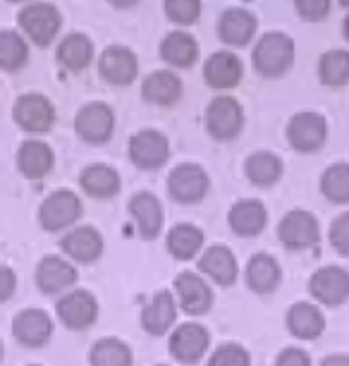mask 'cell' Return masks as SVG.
<instances>
[{
  "instance_id": "4",
  "label": "cell",
  "mask_w": 349,
  "mask_h": 366,
  "mask_svg": "<svg viewBox=\"0 0 349 366\" xmlns=\"http://www.w3.org/2000/svg\"><path fill=\"white\" fill-rule=\"evenodd\" d=\"M278 239L283 242L290 252L311 249L320 242V223L311 211L294 209L285 213L278 225Z\"/></svg>"
},
{
  "instance_id": "9",
  "label": "cell",
  "mask_w": 349,
  "mask_h": 366,
  "mask_svg": "<svg viewBox=\"0 0 349 366\" xmlns=\"http://www.w3.org/2000/svg\"><path fill=\"white\" fill-rule=\"evenodd\" d=\"M244 110L232 96H218L206 108V129L218 142H230L242 132Z\"/></svg>"
},
{
  "instance_id": "10",
  "label": "cell",
  "mask_w": 349,
  "mask_h": 366,
  "mask_svg": "<svg viewBox=\"0 0 349 366\" xmlns=\"http://www.w3.org/2000/svg\"><path fill=\"white\" fill-rule=\"evenodd\" d=\"M325 139H328V122L323 115L313 113V110H302L287 125V142L299 154H313V151L323 147Z\"/></svg>"
},
{
  "instance_id": "14",
  "label": "cell",
  "mask_w": 349,
  "mask_h": 366,
  "mask_svg": "<svg viewBox=\"0 0 349 366\" xmlns=\"http://www.w3.org/2000/svg\"><path fill=\"white\" fill-rule=\"evenodd\" d=\"M12 117L24 132L44 134L56 122V108L53 103L41 94H24L15 101Z\"/></svg>"
},
{
  "instance_id": "3",
  "label": "cell",
  "mask_w": 349,
  "mask_h": 366,
  "mask_svg": "<svg viewBox=\"0 0 349 366\" xmlns=\"http://www.w3.org/2000/svg\"><path fill=\"white\" fill-rule=\"evenodd\" d=\"M98 300L88 290H70L56 302V316L67 330H88L98 321Z\"/></svg>"
},
{
  "instance_id": "13",
  "label": "cell",
  "mask_w": 349,
  "mask_h": 366,
  "mask_svg": "<svg viewBox=\"0 0 349 366\" xmlns=\"http://www.w3.org/2000/svg\"><path fill=\"white\" fill-rule=\"evenodd\" d=\"M129 158L141 170H158L170 158V142L158 129H141L129 139Z\"/></svg>"
},
{
  "instance_id": "36",
  "label": "cell",
  "mask_w": 349,
  "mask_h": 366,
  "mask_svg": "<svg viewBox=\"0 0 349 366\" xmlns=\"http://www.w3.org/2000/svg\"><path fill=\"white\" fill-rule=\"evenodd\" d=\"M320 81L328 86H345L349 81V53L347 51H330L320 58L318 63Z\"/></svg>"
},
{
  "instance_id": "35",
  "label": "cell",
  "mask_w": 349,
  "mask_h": 366,
  "mask_svg": "<svg viewBox=\"0 0 349 366\" xmlns=\"http://www.w3.org/2000/svg\"><path fill=\"white\" fill-rule=\"evenodd\" d=\"M320 192L330 204H349V163H333L320 175Z\"/></svg>"
},
{
  "instance_id": "49",
  "label": "cell",
  "mask_w": 349,
  "mask_h": 366,
  "mask_svg": "<svg viewBox=\"0 0 349 366\" xmlns=\"http://www.w3.org/2000/svg\"><path fill=\"white\" fill-rule=\"evenodd\" d=\"M156 366H170V364H156Z\"/></svg>"
},
{
  "instance_id": "28",
  "label": "cell",
  "mask_w": 349,
  "mask_h": 366,
  "mask_svg": "<svg viewBox=\"0 0 349 366\" xmlns=\"http://www.w3.org/2000/svg\"><path fill=\"white\" fill-rule=\"evenodd\" d=\"M203 244H206L203 230L191 223L175 225L166 237V247H168L170 257L177 261H191L194 257H198L203 249Z\"/></svg>"
},
{
  "instance_id": "39",
  "label": "cell",
  "mask_w": 349,
  "mask_h": 366,
  "mask_svg": "<svg viewBox=\"0 0 349 366\" xmlns=\"http://www.w3.org/2000/svg\"><path fill=\"white\" fill-rule=\"evenodd\" d=\"M328 239H330L333 249L340 254V257L349 259V211L340 213L338 218L330 223V230H328Z\"/></svg>"
},
{
  "instance_id": "45",
  "label": "cell",
  "mask_w": 349,
  "mask_h": 366,
  "mask_svg": "<svg viewBox=\"0 0 349 366\" xmlns=\"http://www.w3.org/2000/svg\"><path fill=\"white\" fill-rule=\"evenodd\" d=\"M113 5H118V8H129V5H134L136 0H111Z\"/></svg>"
},
{
  "instance_id": "47",
  "label": "cell",
  "mask_w": 349,
  "mask_h": 366,
  "mask_svg": "<svg viewBox=\"0 0 349 366\" xmlns=\"http://www.w3.org/2000/svg\"><path fill=\"white\" fill-rule=\"evenodd\" d=\"M3 355H5V347H3V340H0V362H3Z\"/></svg>"
},
{
  "instance_id": "25",
  "label": "cell",
  "mask_w": 349,
  "mask_h": 366,
  "mask_svg": "<svg viewBox=\"0 0 349 366\" xmlns=\"http://www.w3.org/2000/svg\"><path fill=\"white\" fill-rule=\"evenodd\" d=\"M53 163H56L53 149L39 139L24 142L17 151V168L26 179H44L53 170Z\"/></svg>"
},
{
  "instance_id": "40",
  "label": "cell",
  "mask_w": 349,
  "mask_h": 366,
  "mask_svg": "<svg viewBox=\"0 0 349 366\" xmlns=\"http://www.w3.org/2000/svg\"><path fill=\"white\" fill-rule=\"evenodd\" d=\"M166 12L170 19L180 24H191L198 19L201 0H166Z\"/></svg>"
},
{
  "instance_id": "6",
  "label": "cell",
  "mask_w": 349,
  "mask_h": 366,
  "mask_svg": "<svg viewBox=\"0 0 349 366\" xmlns=\"http://www.w3.org/2000/svg\"><path fill=\"white\" fill-rule=\"evenodd\" d=\"M294 63V44L285 34H265L254 51V65L263 77H280Z\"/></svg>"
},
{
  "instance_id": "15",
  "label": "cell",
  "mask_w": 349,
  "mask_h": 366,
  "mask_svg": "<svg viewBox=\"0 0 349 366\" xmlns=\"http://www.w3.org/2000/svg\"><path fill=\"white\" fill-rule=\"evenodd\" d=\"M74 129L86 144H106L113 137L115 113L108 103H86L74 117Z\"/></svg>"
},
{
  "instance_id": "21",
  "label": "cell",
  "mask_w": 349,
  "mask_h": 366,
  "mask_svg": "<svg viewBox=\"0 0 349 366\" xmlns=\"http://www.w3.org/2000/svg\"><path fill=\"white\" fill-rule=\"evenodd\" d=\"M244 282L254 295H273L283 282V268H280L275 257L258 252L246 261Z\"/></svg>"
},
{
  "instance_id": "19",
  "label": "cell",
  "mask_w": 349,
  "mask_h": 366,
  "mask_svg": "<svg viewBox=\"0 0 349 366\" xmlns=\"http://www.w3.org/2000/svg\"><path fill=\"white\" fill-rule=\"evenodd\" d=\"M198 271H201L211 282L221 287H230L237 282L239 275V266H237V257L230 247L225 244H211L201 252L198 257Z\"/></svg>"
},
{
  "instance_id": "29",
  "label": "cell",
  "mask_w": 349,
  "mask_h": 366,
  "mask_svg": "<svg viewBox=\"0 0 349 366\" xmlns=\"http://www.w3.org/2000/svg\"><path fill=\"white\" fill-rule=\"evenodd\" d=\"M141 94L148 103L156 106H173L182 96V81L175 72H153L143 79Z\"/></svg>"
},
{
  "instance_id": "41",
  "label": "cell",
  "mask_w": 349,
  "mask_h": 366,
  "mask_svg": "<svg viewBox=\"0 0 349 366\" xmlns=\"http://www.w3.org/2000/svg\"><path fill=\"white\" fill-rule=\"evenodd\" d=\"M294 5H297L299 15L304 19H311V22L323 19L330 10V0H294Z\"/></svg>"
},
{
  "instance_id": "18",
  "label": "cell",
  "mask_w": 349,
  "mask_h": 366,
  "mask_svg": "<svg viewBox=\"0 0 349 366\" xmlns=\"http://www.w3.org/2000/svg\"><path fill=\"white\" fill-rule=\"evenodd\" d=\"M127 211L143 242L158 239V234L163 232V223H166V213H163L158 197L151 194V192H139V194L129 199Z\"/></svg>"
},
{
  "instance_id": "32",
  "label": "cell",
  "mask_w": 349,
  "mask_h": 366,
  "mask_svg": "<svg viewBox=\"0 0 349 366\" xmlns=\"http://www.w3.org/2000/svg\"><path fill=\"white\" fill-rule=\"evenodd\" d=\"M88 364L91 366H134V352L132 347L120 340V337H103L93 342L88 352Z\"/></svg>"
},
{
  "instance_id": "11",
  "label": "cell",
  "mask_w": 349,
  "mask_h": 366,
  "mask_svg": "<svg viewBox=\"0 0 349 366\" xmlns=\"http://www.w3.org/2000/svg\"><path fill=\"white\" fill-rule=\"evenodd\" d=\"M177 304L189 316H206L213 309V287L194 271H182L175 278Z\"/></svg>"
},
{
  "instance_id": "31",
  "label": "cell",
  "mask_w": 349,
  "mask_h": 366,
  "mask_svg": "<svg viewBox=\"0 0 349 366\" xmlns=\"http://www.w3.org/2000/svg\"><path fill=\"white\" fill-rule=\"evenodd\" d=\"M244 172L249 182L256 184V187H273L283 177V161L270 151H256V154L246 158Z\"/></svg>"
},
{
  "instance_id": "43",
  "label": "cell",
  "mask_w": 349,
  "mask_h": 366,
  "mask_svg": "<svg viewBox=\"0 0 349 366\" xmlns=\"http://www.w3.org/2000/svg\"><path fill=\"white\" fill-rule=\"evenodd\" d=\"M17 292V273L10 266L0 264V304L10 302Z\"/></svg>"
},
{
  "instance_id": "23",
  "label": "cell",
  "mask_w": 349,
  "mask_h": 366,
  "mask_svg": "<svg viewBox=\"0 0 349 366\" xmlns=\"http://www.w3.org/2000/svg\"><path fill=\"white\" fill-rule=\"evenodd\" d=\"M98 70L103 74L106 81H111L115 86H127L136 79L139 72V63H136V55L125 46H108L101 53Z\"/></svg>"
},
{
  "instance_id": "27",
  "label": "cell",
  "mask_w": 349,
  "mask_h": 366,
  "mask_svg": "<svg viewBox=\"0 0 349 366\" xmlns=\"http://www.w3.org/2000/svg\"><path fill=\"white\" fill-rule=\"evenodd\" d=\"M79 184H81V189L93 199H113L120 192L122 179H120V172L111 168V165L93 163V165H86L84 172L79 175Z\"/></svg>"
},
{
  "instance_id": "2",
  "label": "cell",
  "mask_w": 349,
  "mask_h": 366,
  "mask_svg": "<svg viewBox=\"0 0 349 366\" xmlns=\"http://www.w3.org/2000/svg\"><path fill=\"white\" fill-rule=\"evenodd\" d=\"M211 189L208 172L196 163H180L168 175V194L173 202L191 206L203 202Z\"/></svg>"
},
{
  "instance_id": "46",
  "label": "cell",
  "mask_w": 349,
  "mask_h": 366,
  "mask_svg": "<svg viewBox=\"0 0 349 366\" xmlns=\"http://www.w3.org/2000/svg\"><path fill=\"white\" fill-rule=\"evenodd\" d=\"M345 36L349 39V17L345 19Z\"/></svg>"
},
{
  "instance_id": "20",
  "label": "cell",
  "mask_w": 349,
  "mask_h": 366,
  "mask_svg": "<svg viewBox=\"0 0 349 366\" xmlns=\"http://www.w3.org/2000/svg\"><path fill=\"white\" fill-rule=\"evenodd\" d=\"M228 225L237 237H258L268 225V211L258 199H239L230 206Z\"/></svg>"
},
{
  "instance_id": "26",
  "label": "cell",
  "mask_w": 349,
  "mask_h": 366,
  "mask_svg": "<svg viewBox=\"0 0 349 366\" xmlns=\"http://www.w3.org/2000/svg\"><path fill=\"white\" fill-rule=\"evenodd\" d=\"M203 79H206L208 86L213 89H232L239 84L242 79V63H239L237 55H232L228 51L213 53L203 65Z\"/></svg>"
},
{
  "instance_id": "34",
  "label": "cell",
  "mask_w": 349,
  "mask_h": 366,
  "mask_svg": "<svg viewBox=\"0 0 349 366\" xmlns=\"http://www.w3.org/2000/svg\"><path fill=\"white\" fill-rule=\"evenodd\" d=\"M91 58H93V46L84 34H70L58 48V60L72 72L84 70L91 63Z\"/></svg>"
},
{
  "instance_id": "51",
  "label": "cell",
  "mask_w": 349,
  "mask_h": 366,
  "mask_svg": "<svg viewBox=\"0 0 349 366\" xmlns=\"http://www.w3.org/2000/svg\"><path fill=\"white\" fill-rule=\"evenodd\" d=\"M12 3H19V0H12Z\"/></svg>"
},
{
  "instance_id": "24",
  "label": "cell",
  "mask_w": 349,
  "mask_h": 366,
  "mask_svg": "<svg viewBox=\"0 0 349 366\" xmlns=\"http://www.w3.org/2000/svg\"><path fill=\"white\" fill-rule=\"evenodd\" d=\"M287 330L297 340H318L325 333V314L313 302H297L287 312Z\"/></svg>"
},
{
  "instance_id": "22",
  "label": "cell",
  "mask_w": 349,
  "mask_h": 366,
  "mask_svg": "<svg viewBox=\"0 0 349 366\" xmlns=\"http://www.w3.org/2000/svg\"><path fill=\"white\" fill-rule=\"evenodd\" d=\"M19 24L39 46H48L60 29V15L53 5L34 3L19 12Z\"/></svg>"
},
{
  "instance_id": "37",
  "label": "cell",
  "mask_w": 349,
  "mask_h": 366,
  "mask_svg": "<svg viewBox=\"0 0 349 366\" xmlns=\"http://www.w3.org/2000/svg\"><path fill=\"white\" fill-rule=\"evenodd\" d=\"M26 44L15 31L0 34V67L8 72H17L26 63Z\"/></svg>"
},
{
  "instance_id": "48",
  "label": "cell",
  "mask_w": 349,
  "mask_h": 366,
  "mask_svg": "<svg viewBox=\"0 0 349 366\" xmlns=\"http://www.w3.org/2000/svg\"><path fill=\"white\" fill-rule=\"evenodd\" d=\"M340 3H342V5H347V8H349V0H340Z\"/></svg>"
},
{
  "instance_id": "8",
  "label": "cell",
  "mask_w": 349,
  "mask_h": 366,
  "mask_svg": "<svg viewBox=\"0 0 349 366\" xmlns=\"http://www.w3.org/2000/svg\"><path fill=\"white\" fill-rule=\"evenodd\" d=\"M309 295L323 307L349 302V271L342 266H320L309 278Z\"/></svg>"
},
{
  "instance_id": "16",
  "label": "cell",
  "mask_w": 349,
  "mask_h": 366,
  "mask_svg": "<svg viewBox=\"0 0 349 366\" xmlns=\"http://www.w3.org/2000/svg\"><path fill=\"white\" fill-rule=\"evenodd\" d=\"M141 328L151 337H163L175 330L177 321V302L170 290H161L141 309Z\"/></svg>"
},
{
  "instance_id": "7",
  "label": "cell",
  "mask_w": 349,
  "mask_h": 366,
  "mask_svg": "<svg viewBox=\"0 0 349 366\" xmlns=\"http://www.w3.org/2000/svg\"><path fill=\"white\" fill-rule=\"evenodd\" d=\"M79 273L70 259L58 257V254H48L36 264V271H34V280H36L39 292H44L48 297L56 295H65L74 290V282H77Z\"/></svg>"
},
{
  "instance_id": "1",
  "label": "cell",
  "mask_w": 349,
  "mask_h": 366,
  "mask_svg": "<svg viewBox=\"0 0 349 366\" xmlns=\"http://www.w3.org/2000/svg\"><path fill=\"white\" fill-rule=\"evenodd\" d=\"M84 213V204L81 199L70 189H58L44 199L39 209V223L46 232H63L72 230Z\"/></svg>"
},
{
  "instance_id": "30",
  "label": "cell",
  "mask_w": 349,
  "mask_h": 366,
  "mask_svg": "<svg viewBox=\"0 0 349 366\" xmlns=\"http://www.w3.org/2000/svg\"><path fill=\"white\" fill-rule=\"evenodd\" d=\"M256 31V19L251 12H246L242 8H232L221 17L218 22V34L225 44L232 46H244L249 44V39L254 36Z\"/></svg>"
},
{
  "instance_id": "12",
  "label": "cell",
  "mask_w": 349,
  "mask_h": 366,
  "mask_svg": "<svg viewBox=\"0 0 349 366\" xmlns=\"http://www.w3.org/2000/svg\"><path fill=\"white\" fill-rule=\"evenodd\" d=\"M12 337L26 350H41L53 337V319L44 309H22L12 319Z\"/></svg>"
},
{
  "instance_id": "38",
  "label": "cell",
  "mask_w": 349,
  "mask_h": 366,
  "mask_svg": "<svg viewBox=\"0 0 349 366\" xmlns=\"http://www.w3.org/2000/svg\"><path fill=\"white\" fill-rule=\"evenodd\" d=\"M206 366H251V355L237 342H223L211 352Z\"/></svg>"
},
{
  "instance_id": "44",
  "label": "cell",
  "mask_w": 349,
  "mask_h": 366,
  "mask_svg": "<svg viewBox=\"0 0 349 366\" xmlns=\"http://www.w3.org/2000/svg\"><path fill=\"white\" fill-rule=\"evenodd\" d=\"M320 366H349V355H342V352H338V355H328L323 362H320Z\"/></svg>"
},
{
  "instance_id": "42",
  "label": "cell",
  "mask_w": 349,
  "mask_h": 366,
  "mask_svg": "<svg viewBox=\"0 0 349 366\" xmlns=\"http://www.w3.org/2000/svg\"><path fill=\"white\" fill-rule=\"evenodd\" d=\"M275 366H311V357L302 347H285L278 355Z\"/></svg>"
},
{
  "instance_id": "5",
  "label": "cell",
  "mask_w": 349,
  "mask_h": 366,
  "mask_svg": "<svg viewBox=\"0 0 349 366\" xmlns=\"http://www.w3.org/2000/svg\"><path fill=\"white\" fill-rule=\"evenodd\" d=\"M208 350H211V333L206 326H201L196 321L175 326V330L170 333L168 352L180 364H198L208 355Z\"/></svg>"
},
{
  "instance_id": "17",
  "label": "cell",
  "mask_w": 349,
  "mask_h": 366,
  "mask_svg": "<svg viewBox=\"0 0 349 366\" xmlns=\"http://www.w3.org/2000/svg\"><path fill=\"white\" fill-rule=\"evenodd\" d=\"M103 234L91 225H77L60 239V249L72 264H96L103 257Z\"/></svg>"
},
{
  "instance_id": "33",
  "label": "cell",
  "mask_w": 349,
  "mask_h": 366,
  "mask_svg": "<svg viewBox=\"0 0 349 366\" xmlns=\"http://www.w3.org/2000/svg\"><path fill=\"white\" fill-rule=\"evenodd\" d=\"M161 58L175 67H191L198 58L196 41L184 31L168 34L161 44Z\"/></svg>"
},
{
  "instance_id": "50",
  "label": "cell",
  "mask_w": 349,
  "mask_h": 366,
  "mask_svg": "<svg viewBox=\"0 0 349 366\" xmlns=\"http://www.w3.org/2000/svg\"><path fill=\"white\" fill-rule=\"evenodd\" d=\"M26 366H41V364H26Z\"/></svg>"
}]
</instances>
